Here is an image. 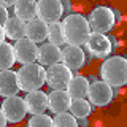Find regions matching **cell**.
I'll return each instance as SVG.
<instances>
[{"label": "cell", "instance_id": "6da1fadb", "mask_svg": "<svg viewBox=\"0 0 127 127\" xmlns=\"http://www.w3.org/2000/svg\"><path fill=\"white\" fill-rule=\"evenodd\" d=\"M62 26V35L65 40V45H73V46H83L91 33V27L87 19L83 14L78 13H70L64 18L61 22Z\"/></svg>", "mask_w": 127, "mask_h": 127}, {"label": "cell", "instance_id": "7a4b0ae2", "mask_svg": "<svg viewBox=\"0 0 127 127\" xmlns=\"http://www.w3.org/2000/svg\"><path fill=\"white\" fill-rule=\"evenodd\" d=\"M102 81L111 87H122L127 83V61L122 56L106 57L100 65Z\"/></svg>", "mask_w": 127, "mask_h": 127}, {"label": "cell", "instance_id": "3957f363", "mask_svg": "<svg viewBox=\"0 0 127 127\" xmlns=\"http://www.w3.org/2000/svg\"><path fill=\"white\" fill-rule=\"evenodd\" d=\"M18 76V86L24 92L41 89L46 83V68L40 64H24V65L16 71Z\"/></svg>", "mask_w": 127, "mask_h": 127}, {"label": "cell", "instance_id": "277c9868", "mask_svg": "<svg viewBox=\"0 0 127 127\" xmlns=\"http://www.w3.org/2000/svg\"><path fill=\"white\" fill-rule=\"evenodd\" d=\"M83 46V49L92 56V59H106L111 53L110 37L100 32H91Z\"/></svg>", "mask_w": 127, "mask_h": 127}, {"label": "cell", "instance_id": "5b68a950", "mask_svg": "<svg viewBox=\"0 0 127 127\" xmlns=\"http://www.w3.org/2000/svg\"><path fill=\"white\" fill-rule=\"evenodd\" d=\"M89 27L92 32H100V33H106L116 26V21H114V14L113 10L108 6H97L91 11L89 14Z\"/></svg>", "mask_w": 127, "mask_h": 127}, {"label": "cell", "instance_id": "8992f818", "mask_svg": "<svg viewBox=\"0 0 127 127\" xmlns=\"http://www.w3.org/2000/svg\"><path fill=\"white\" fill-rule=\"evenodd\" d=\"M2 113L5 114L6 122H13V124L21 122L27 114V108H26V103H24V98L18 97V95L5 97V100L2 102Z\"/></svg>", "mask_w": 127, "mask_h": 127}, {"label": "cell", "instance_id": "52a82bcc", "mask_svg": "<svg viewBox=\"0 0 127 127\" xmlns=\"http://www.w3.org/2000/svg\"><path fill=\"white\" fill-rule=\"evenodd\" d=\"M87 100L94 106H106L113 100V87L103 81H94L87 87Z\"/></svg>", "mask_w": 127, "mask_h": 127}, {"label": "cell", "instance_id": "ba28073f", "mask_svg": "<svg viewBox=\"0 0 127 127\" xmlns=\"http://www.w3.org/2000/svg\"><path fill=\"white\" fill-rule=\"evenodd\" d=\"M61 62L71 73H76L84 65V49L81 46L64 45V48H61Z\"/></svg>", "mask_w": 127, "mask_h": 127}, {"label": "cell", "instance_id": "9c48e42d", "mask_svg": "<svg viewBox=\"0 0 127 127\" xmlns=\"http://www.w3.org/2000/svg\"><path fill=\"white\" fill-rule=\"evenodd\" d=\"M71 76H73V73L62 62L53 64L46 68V84L51 89H65Z\"/></svg>", "mask_w": 127, "mask_h": 127}, {"label": "cell", "instance_id": "30bf717a", "mask_svg": "<svg viewBox=\"0 0 127 127\" xmlns=\"http://www.w3.org/2000/svg\"><path fill=\"white\" fill-rule=\"evenodd\" d=\"M37 18L46 24L57 22L62 18L61 0H37Z\"/></svg>", "mask_w": 127, "mask_h": 127}, {"label": "cell", "instance_id": "8fae6325", "mask_svg": "<svg viewBox=\"0 0 127 127\" xmlns=\"http://www.w3.org/2000/svg\"><path fill=\"white\" fill-rule=\"evenodd\" d=\"M14 56L16 61L19 64H32L37 61V54H38V45L35 41L29 40L27 37L16 40L14 43Z\"/></svg>", "mask_w": 127, "mask_h": 127}, {"label": "cell", "instance_id": "7c38bea8", "mask_svg": "<svg viewBox=\"0 0 127 127\" xmlns=\"http://www.w3.org/2000/svg\"><path fill=\"white\" fill-rule=\"evenodd\" d=\"M24 103H26L27 113L30 114H41L48 110V94L43 91H30L24 97Z\"/></svg>", "mask_w": 127, "mask_h": 127}, {"label": "cell", "instance_id": "4fadbf2b", "mask_svg": "<svg viewBox=\"0 0 127 127\" xmlns=\"http://www.w3.org/2000/svg\"><path fill=\"white\" fill-rule=\"evenodd\" d=\"M70 95L65 89H53L51 94H48V110L54 114L65 113L70 106Z\"/></svg>", "mask_w": 127, "mask_h": 127}, {"label": "cell", "instance_id": "5bb4252c", "mask_svg": "<svg viewBox=\"0 0 127 127\" xmlns=\"http://www.w3.org/2000/svg\"><path fill=\"white\" fill-rule=\"evenodd\" d=\"M18 86V76L16 71L11 68L8 70H0V97H11V95H18L19 92Z\"/></svg>", "mask_w": 127, "mask_h": 127}, {"label": "cell", "instance_id": "9a60e30c", "mask_svg": "<svg viewBox=\"0 0 127 127\" xmlns=\"http://www.w3.org/2000/svg\"><path fill=\"white\" fill-rule=\"evenodd\" d=\"M48 35V24L38 18H33L26 22V37L35 43H41L46 40Z\"/></svg>", "mask_w": 127, "mask_h": 127}, {"label": "cell", "instance_id": "2e32d148", "mask_svg": "<svg viewBox=\"0 0 127 127\" xmlns=\"http://www.w3.org/2000/svg\"><path fill=\"white\" fill-rule=\"evenodd\" d=\"M37 61L40 62V65H53V64L61 62V48L51 45V43H45L38 48V54H37Z\"/></svg>", "mask_w": 127, "mask_h": 127}, {"label": "cell", "instance_id": "e0dca14e", "mask_svg": "<svg viewBox=\"0 0 127 127\" xmlns=\"http://www.w3.org/2000/svg\"><path fill=\"white\" fill-rule=\"evenodd\" d=\"M87 87H89V83H87L86 76L76 75V76L70 78V81L65 86V91L70 95V98H86Z\"/></svg>", "mask_w": 127, "mask_h": 127}, {"label": "cell", "instance_id": "ac0fdd59", "mask_svg": "<svg viewBox=\"0 0 127 127\" xmlns=\"http://www.w3.org/2000/svg\"><path fill=\"white\" fill-rule=\"evenodd\" d=\"M3 30H5L6 38H11L16 41V40L26 37V22L16 16H8V19L3 24Z\"/></svg>", "mask_w": 127, "mask_h": 127}, {"label": "cell", "instance_id": "d6986e66", "mask_svg": "<svg viewBox=\"0 0 127 127\" xmlns=\"http://www.w3.org/2000/svg\"><path fill=\"white\" fill-rule=\"evenodd\" d=\"M13 8H14V16L24 22L37 18V2L35 0H16Z\"/></svg>", "mask_w": 127, "mask_h": 127}, {"label": "cell", "instance_id": "ffe728a7", "mask_svg": "<svg viewBox=\"0 0 127 127\" xmlns=\"http://www.w3.org/2000/svg\"><path fill=\"white\" fill-rule=\"evenodd\" d=\"M92 110L94 105H91L89 100H86V98H71L70 100L68 111L75 118H89L92 114Z\"/></svg>", "mask_w": 127, "mask_h": 127}, {"label": "cell", "instance_id": "44dd1931", "mask_svg": "<svg viewBox=\"0 0 127 127\" xmlns=\"http://www.w3.org/2000/svg\"><path fill=\"white\" fill-rule=\"evenodd\" d=\"M16 64L14 48L11 43L3 41L0 45V70H8Z\"/></svg>", "mask_w": 127, "mask_h": 127}, {"label": "cell", "instance_id": "7402d4cb", "mask_svg": "<svg viewBox=\"0 0 127 127\" xmlns=\"http://www.w3.org/2000/svg\"><path fill=\"white\" fill-rule=\"evenodd\" d=\"M46 40H48V43L56 45V46H59V48L65 45V40H64V35H62V26H61V22H59V21L48 24Z\"/></svg>", "mask_w": 127, "mask_h": 127}, {"label": "cell", "instance_id": "603a6c76", "mask_svg": "<svg viewBox=\"0 0 127 127\" xmlns=\"http://www.w3.org/2000/svg\"><path fill=\"white\" fill-rule=\"evenodd\" d=\"M53 127H78L76 118L70 113H59L53 118Z\"/></svg>", "mask_w": 127, "mask_h": 127}, {"label": "cell", "instance_id": "cb8c5ba5", "mask_svg": "<svg viewBox=\"0 0 127 127\" xmlns=\"http://www.w3.org/2000/svg\"><path fill=\"white\" fill-rule=\"evenodd\" d=\"M27 127H53V118L48 114H32L27 122Z\"/></svg>", "mask_w": 127, "mask_h": 127}, {"label": "cell", "instance_id": "d4e9b609", "mask_svg": "<svg viewBox=\"0 0 127 127\" xmlns=\"http://www.w3.org/2000/svg\"><path fill=\"white\" fill-rule=\"evenodd\" d=\"M61 5H62V16L64 14H70L71 13V3L70 0H61Z\"/></svg>", "mask_w": 127, "mask_h": 127}, {"label": "cell", "instance_id": "484cf974", "mask_svg": "<svg viewBox=\"0 0 127 127\" xmlns=\"http://www.w3.org/2000/svg\"><path fill=\"white\" fill-rule=\"evenodd\" d=\"M6 19H8V11H6V8L0 6V26H3Z\"/></svg>", "mask_w": 127, "mask_h": 127}, {"label": "cell", "instance_id": "4316f807", "mask_svg": "<svg viewBox=\"0 0 127 127\" xmlns=\"http://www.w3.org/2000/svg\"><path fill=\"white\" fill-rule=\"evenodd\" d=\"M76 124L78 127H89V121L87 118H76Z\"/></svg>", "mask_w": 127, "mask_h": 127}, {"label": "cell", "instance_id": "83f0119b", "mask_svg": "<svg viewBox=\"0 0 127 127\" xmlns=\"http://www.w3.org/2000/svg\"><path fill=\"white\" fill-rule=\"evenodd\" d=\"M14 3H16V0H0V6H3V8H10Z\"/></svg>", "mask_w": 127, "mask_h": 127}, {"label": "cell", "instance_id": "f1b7e54d", "mask_svg": "<svg viewBox=\"0 0 127 127\" xmlns=\"http://www.w3.org/2000/svg\"><path fill=\"white\" fill-rule=\"evenodd\" d=\"M110 41H111V51H116L119 43H118V38L116 37H110Z\"/></svg>", "mask_w": 127, "mask_h": 127}, {"label": "cell", "instance_id": "f546056e", "mask_svg": "<svg viewBox=\"0 0 127 127\" xmlns=\"http://www.w3.org/2000/svg\"><path fill=\"white\" fill-rule=\"evenodd\" d=\"M6 119H5V114L2 113V108H0V127H6Z\"/></svg>", "mask_w": 127, "mask_h": 127}, {"label": "cell", "instance_id": "4dcf8cb0", "mask_svg": "<svg viewBox=\"0 0 127 127\" xmlns=\"http://www.w3.org/2000/svg\"><path fill=\"white\" fill-rule=\"evenodd\" d=\"M5 30H3V26H0V45H2L3 41H5Z\"/></svg>", "mask_w": 127, "mask_h": 127}, {"label": "cell", "instance_id": "1f68e13d", "mask_svg": "<svg viewBox=\"0 0 127 127\" xmlns=\"http://www.w3.org/2000/svg\"><path fill=\"white\" fill-rule=\"evenodd\" d=\"M113 14H114V21H116V24L121 21V13H119L118 10H113Z\"/></svg>", "mask_w": 127, "mask_h": 127}, {"label": "cell", "instance_id": "d6a6232c", "mask_svg": "<svg viewBox=\"0 0 127 127\" xmlns=\"http://www.w3.org/2000/svg\"><path fill=\"white\" fill-rule=\"evenodd\" d=\"M86 79H87V83H89V84H91V83H94V81H97V78H95L94 75H89V76H86Z\"/></svg>", "mask_w": 127, "mask_h": 127}, {"label": "cell", "instance_id": "836d02e7", "mask_svg": "<svg viewBox=\"0 0 127 127\" xmlns=\"http://www.w3.org/2000/svg\"><path fill=\"white\" fill-rule=\"evenodd\" d=\"M35 2H37V0H35Z\"/></svg>", "mask_w": 127, "mask_h": 127}]
</instances>
